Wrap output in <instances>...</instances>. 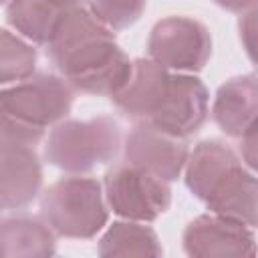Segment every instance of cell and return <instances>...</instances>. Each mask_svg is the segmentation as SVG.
Returning a JSON list of instances; mask_svg holds the SVG:
<instances>
[{"label":"cell","instance_id":"1","mask_svg":"<svg viewBox=\"0 0 258 258\" xmlns=\"http://www.w3.org/2000/svg\"><path fill=\"white\" fill-rule=\"evenodd\" d=\"M46 54L69 87L87 95L111 97L131 73V60L117 44L115 32L83 6L60 12Z\"/></svg>","mask_w":258,"mask_h":258},{"label":"cell","instance_id":"6","mask_svg":"<svg viewBox=\"0 0 258 258\" xmlns=\"http://www.w3.org/2000/svg\"><path fill=\"white\" fill-rule=\"evenodd\" d=\"M149 58L173 73H198L212 56V34L200 20L167 16L153 24L147 38Z\"/></svg>","mask_w":258,"mask_h":258},{"label":"cell","instance_id":"11","mask_svg":"<svg viewBox=\"0 0 258 258\" xmlns=\"http://www.w3.org/2000/svg\"><path fill=\"white\" fill-rule=\"evenodd\" d=\"M169 77L171 71L157 64L155 60L135 58L131 60L129 79L115 95H111V101L125 117L133 119L135 123L149 121L165 97Z\"/></svg>","mask_w":258,"mask_h":258},{"label":"cell","instance_id":"14","mask_svg":"<svg viewBox=\"0 0 258 258\" xmlns=\"http://www.w3.org/2000/svg\"><path fill=\"white\" fill-rule=\"evenodd\" d=\"M212 214L242 222L250 228L258 222V181L252 169L240 165L204 202Z\"/></svg>","mask_w":258,"mask_h":258},{"label":"cell","instance_id":"16","mask_svg":"<svg viewBox=\"0 0 258 258\" xmlns=\"http://www.w3.org/2000/svg\"><path fill=\"white\" fill-rule=\"evenodd\" d=\"M99 256H161L163 248L153 228L145 222H113L99 240Z\"/></svg>","mask_w":258,"mask_h":258},{"label":"cell","instance_id":"9","mask_svg":"<svg viewBox=\"0 0 258 258\" xmlns=\"http://www.w3.org/2000/svg\"><path fill=\"white\" fill-rule=\"evenodd\" d=\"M185 139L167 135L145 121H137L125 137L123 157L127 163L141 167L163 181H175L187 159Z\"/></svg>","mask_w":258,"mask_h":258},{"label":"cell","instance_id":"12","mask_svg":"<svg viewBox=\"0 0 258 258\" xmlns=\"http://www.w3.org/2000/svg\"><path fill=\"white\" fill-rule=\"evenodd\" d=\"M240 165L244 163L232 147L218 139H206L200 141L194 151L187 153L183 165V179L187 189L198 200L206 202L220 187V183Z\"/></svg>","mask_w":258,"mask_h":258},{"label":"cell","instance_id":"19","mask_svg":"<svg viewBox=\"0 0 258 258\" xmlns=\"http://www.w3.org/2000/svg\"><path fill=\"white\" fill-rule=\"evenodd\" d=\"M145 4L147 0H89V12L115 32L133 26L141 18Z\"/></svg>","mask_w":258,"mask_h":258},{"label":"cell","instance_id":"7","mask_svg":"<svg viewBox=\"0 0 258 258\" xmlns=\"http://www.w3.org/2000/svg\"><path fill=\"white\" fill-rule=\"evenodd\" d=\"M210 115V93L194 73H171L165 97L151 115L149 125L155 129L187 139L196 135Z\"/></svg>","mask_w":258,"mask_h":258},{"label":"cell","instance_id":"17","mask_svg":"<svg viewBox=\"0 0 258 258\" xmlns=\"http://www.w3.org/2000/svg\"><path fill=\"white\" fill-rule=\"evenodd\" d=\"M60 12L62 10L48 0H8L6 4L8 24L34 44L48 42Z\"/></svg>","mask_w":258,"mask_h":258},{"label":"cell","instance_id":"23","mask_svg":"<svg viewBox=\"0 0 258 258\" xmlns=\"http://www.w3.org/2000/svg\"><path fill=\"white\" fill-rule=\"evenodd\" d=\"M52 2L54 6H58L60 10H67V8H75V6H81L85 0H48Z\"/></svg>","mask_w":258,"mask_h":258},{"label":"cell","instance_id":"10","mask_svg":"<svg viewBox=\"0 0 258 258\" xmlns=\"http://www.w3.org/2000/svg\"><path fill=\"white\" fill-rule=\"evenodd\" d=\"M42 189V163L34 145L0 139V210H20Z\"/></svg>","mask_w":258,"mask_h":258},{"label":"cell","instance_id":"2","mask_svg":"<svg viewBox=\"0 0 258 258\" xmlns=\"http://www.w3.org/2000/svg\"><path fill=\"white\" fill-rule=\"evenodd\" d=\"M71 107L73 89L60 75L38 73L12 83L0 89V139L36 145Z\"/></svg>","mask_w":258,"mask_h":258},{"label":"cell","instance_id":"13","mask_svg":"<svg viewBox=\"0 0 258 258\" xmlns=\"http://www.w3.org/2000/svg\"><path fill=\"white\" fill-rule=\"evenodd\" d=\"M258 113V81L256 75H240L216 91L212 105L214 123L228 137L238 139L254 121Z\"/></svg>","mask_w":258,"mask_h":258},{"label":"cell","instance_id":"21","mask_svg":"<svg viewBox=\"0 0 258 258\" xmlns=\"http://www.w3.org/2000/svg\"><path fill=\"white\" fill-rule=\"evenodd\" d=\"M254 16H256V12H254V8H250V10H246V14L240 18V36H248V38L244 40V46H246V50H248L250 56H252V48H254V40H252Z\"/></svg>","mask_w":258,"mask_h":258},{"label":"cell","instance_id":"22","mask_svg":"<svg viewBox=\"0 0 258 258\" xmlns=\"http://www.w3.org/2000/svg\"><path fill=\"white\" fill-rule=\"evenodd\" d=\"M220 8H224V10H230V12H240V14H244L246 10H250V8H254V4H256V0H214Z\"/></svg>","mask_w":258,"mask_h":258},{"label":"cell","instance_id":"18","mask_svg":"<svg viewBox=\"0 0 258 258\" xmlns=\"http://www.w3.org/2000/svg\"><path fill=\"white\" fill-rule=\"evenodd\" d=\"M34 69L36 48L26 38L0 28V87L32 77Z\"/></svg>","mask_w":258,"mask_h":258},{"label":"cell","instance_id":"15","mask_svg":"<svg viewBox=\"0 0 258 258\" xmlns=\"http://www.w3.org/2000/svg\"><path fill=\"white\" fill-rule=\"evenodd\" d=\"M56 252L54 232L34 216H12L0 220V256L32 258Z\"/></svg>","mask_w":258,"mask_h":258},{"label":"cell","instance_id":"5","mask_svg":"<svg viewBox=\"0 0 258 258\" xmlns=\"http://www.w3.org/2000/svg\"><path fill=\"white\" fill-rule=\"evenodd\" d=\"M103 196L113 214L123 220L145 224L165 214L171 204L169 181L127 161L107 169L103 177Z\"/></svg>","mask_w":258,"mask_h":258},{"label":"cell","instance_id":"4","mask_svg":"<svg viewBox=\"0 0 258 258\" xmlns=\"http://www.w3.org/2000/svg\"><path fill=\"white\" fill-rule=\"evenodd\" d=\"M40 216L56 236L77 240L97 236L109 220L103 183L81 175L54 181L40 196Z\"/></svg>","mask_w":258,"mask_h":258},{"label":"cell","instance_id":"20","mask_svg":"<svg viewBox=\"0 0 258 258\" xmlns=\"http://www.w3.org/2000/svg\"><path fill=\"white\" fill-rule=\"evenodd\" d=\"M256 129H258V123L254 121L238 139H240V155H242V161H246V165L254 171L256 167Z\"/></svg>","mask_w":258,"mask_h":258},{"label":"cell","instance_id":"3","mask_svg":"<svg viewBox=\"0 0 258 258\" xmlns=\"http://www.w3.org/2000/svg\"><path fill=\"white\" fill-rule=\"evenodd\" d=\"M121 145V125L109 115L85 121L62 119L48 131L44 159L67 173H87L97 165L111 163Z\"/></svg>","mask_w":258,"mask_h":258},{"label":"cell","instance_id":"8","mask_svg":"<svg viewBox=\"0 0 258 258\" xmlns=\"http://www.w3.org/2000/svg\"><path fill=\"white\" fill-rule=\"evenodd\" d=\"M181 242L185 254L196 258H226V256L256 254L254 228L212 212L194 218L185 226Z\"/></svg>","mask_w":258,"mask_h":258},{"label":"cell","instance_id":"24","mask_svg":"<svg viewBox=\"0 0 258 258\" xmlns=\"http://www.w3.org/2000/svg\"><path fill=\"white\" fill-rule=\"evenodd\" d=\"M4 2H8V0H0V4H4Z\"/></svg>","mask_w":258,"mask_h":258}]
</instances>
